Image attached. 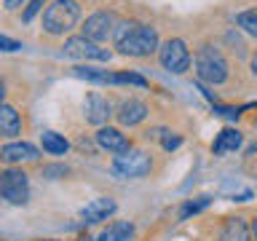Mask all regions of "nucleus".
Wrapping results in <instances>:
<instances>
[{
  "mask_svg": "<svg viewBox=\"0 0 257 241\" xmlns=\"http://www.w3.org/2000/svg\"><path fill=\"white\" fill-rule=\"evenodd\" d=\"M148 115H150L148 104L140 102V99H126V102H120V107H118V112H115V118H118L120 126H140Z\"/></svg>",
  "mask_w": 257,
  "mask_h": 241,
  "instance_id": "13",
  "label": "nucleus"
},
{
  "mask_svg": "<svg viewBox=\"0 0 257 241\" xmlns=\"http://www.w3.org/2000/svg\"><path fill=\"white\" fill-rule=\"evenodd\" d=\"M27 0H3V6H6V11H16L19 6H24Z\"/></svg>",
  "mask_w": 257,
  "mask_h": 241,
  "instance_id": "28",
  "label": "nucleus"
},
{
  "mask_svg": "<svg viewBox=\"0 0 257 241\" xmlns=\"http://www.w3.org/2000/svg\"><path fill=\"white\" fill-rule=\"evenodd\" d=\"M80 19V3L78 0H54L43 11V30L48 35H67L75 30Z\"/></svg>",
  "mask_w": 257,
  "mask_h": 241,
  "instance_id": "2",
  "label": "nucleus"
},
{
  "mask_svg": "<svg viewBox=\"0 0 257 241\" xmlns=\"http://www.w3.org/2000/svg\"><path fill=\"white\" fill-rule=\"evenodd\" d=\"M158 62L164 70L174 72V75H182V72L190 70L193 56H190V48L182 38H169L166 43L158 46Z\"/></svg>",
  "mask_w": 257,
  "mask_h": 241,
  "instance_id": "5",
  "label": "nucleus"
},
{
  "mask_svg": "<svg viewBox=\"0 0 257 241\" xmlns=\"http://www.w3.org/2000/svg\"><path fill=\"white\" fill-rule=\"evenodd\" d=\"M62 54L70 56V59H80V62H110V51L102 48L99 43H91L88 38L83 35H72L64 40L62 46Z\"/></svg>",
  "mask_w": 257,
  "mask_h": 241,
  "instance_id": "7",
  "label": "nucleus"
},
{
  "mask_svg": "<svg viewBox=\"0 0 257 241\" xmlns=\"http://www.w3.org/2000/svg\"><path fill=\"white\" fill-rule=\"evenodd\" d=\"M110 86H137V88H148V78H142L140 72H110Z\"/></svg>",
  "mask_w": 257,
  "mask_h": 241,
  "instance_id": "20",
  "label": "nucleus"
},
{
  "mask_svg": "<svg viewBox=\"0 0 257 241\" xmlns=\"http://www.w3.org/2000/svg\"><path fill=\"white\" fill-rule=\"evenodd\" d=\"M118 27V16L112 11H94L83 22V38H88L91 43H104L107 38H112V32Z\"/></svg>",
  "mask_w": 257,
  "mask_h": 241,
  "instance_id": "8",
  "label": "nucleus"
},
{
  "mask_svg": "<svg viewBox=\"0 0 257 241\" xmlns=\"http://www.w3.org/2000/svg\"><path fill=\"white\" fill-rule=\"evenodd\" d=\"M153 169V158L148 150H128L123 156H115L112 161V174L120 177V180H140V177H148Z\"/></svg>",
  "mask_w": 257,
  "mask_h": 241,
  "instance_id": "6",
  "label": "nucleus"
},
{
  "mask_svg": "<svg viewBox=\"0 0 257 241\" xmlns=\"http://www.w3.org/2000/svg\"><path fill=\"white\" fill-rule=\"evenodd\" d=\"M19 134H22V115L11 107V104H3V107H0V137L16 140Z\"/></svg>",
  "mask_w": 257,
  "mask_h": 241,
  "instance_id": "15",
  "label": "nucleus"
},
{
  "mask_svg": "<svg viewBox=\"0 0 257 241\" xmlns=\"http://www.w3.org/2000/svg\"><path fill=\"white\" fill-rule=\"evenodd\" d=\"M182 145V137L180 134H172V132H166V134H161V148H164L166 153H172L177 150Z\"/></svg>",
  "mask_w": 257,
  "mask_h": 241,
  "instance_id": "23",
  "label": "nucleus"
},
{
  "mask_svg": "<svg viewBox=\"0 0 257 241\" xmlns=\"http://www.w3.org/2000/svg\"><path fill=\"white\" fill-rule=\"evenodd\" d=\"M19 48H22L19 40H14L8 35H0V51H3V54H14V51H19Z\"/></svg>",
  "mask_w": 257,
  "mask_h": 241,
  "instance_id": "26",
  "label": "nucleus"
},
{
  "mask_svg": "<svg viewBox=\"0 0 257 241\" xmlns=\"http://www.w3.org/2000/svg\"><path fill=\"white\" fill-rule=\"evenodd\" d=\"M43 174L51 177V180H56V177H64V174H67V166H46Z\"/></svg>",
  "mask_w": 257,
  "mask_h": 241,
  "instance_id": "27",
  "label": "nucleus"
},
{
  "mask_svg": "<svg viewBox=\"0 0 257 241\" xmlns=\"http://www.w3.org/2000/svg\"><path fill=\"white\" fill-rule=\"evenodd\" d=\"M96 140V148L112 153V156H123V153L132 150V142H128V137L120 132V129H112V126H99L94 134Z\"/></svg>",
  "mask_w": 257,
  "mask_h": 241,
  "instance_id": "10",
  "label": "nucleus"
},
{
  "mask_svg": "<svg viewBox=\"0 0 257 241\" xmlns=\"http://www.w3.org/2000/svg\"><path fill=\"white\" fill-rule=\"evenodd\" d=\"M241 145H244V134L238 129H222L212 142V153L214 156H228V153H236Z\"/></svg>",
  "mask_w": 257,
  "mask_h": 241,
  "instance_id": "14",
  "label": "nucleus"
},
{
  "mask_svg": "<svg viewBox=\"0 0 257 241\" xmlns=\"http://www.w3.org/2000/svg\"><path fill=\"white\" fill-rule=\"evenodd\" d=\"M46 241H56V238H46Z\"/></svg>",
  "mask_w": 257,
  "mask_h": 241,
  "instance_id": "34",
  "label": "nucleus"
},
{
  "mask_svg": "<svg viewBox=\"0 0 257 241\" xmlns=\"http://www.w3.org/2000/svg\"><path fill=\"white\" fill-rule=\"evenodd\" d=\"M83 115H86V120L91 126H104V124H107V118L112 115V107H110L107 96H102L99 91L86 94V99H83Z\"/></svg>",
  "mask_w": 257,
  "mask_h": 241,
  "instance_id": "11",
  "label": "nucleus"
},
{
  "mask_svg": "<svg viewBox=\"0 0 257 241\" xmlns=\"http://www.w3.org/2000/svg\"><path fill=\"white\" fill-rule=\"evenodd\" d=\"M252 236H254V241H257V217L252 220Z\"/></svg>",
  "mask_w": 257,
  "mask_h": 241,
  "instance_id": "32",
  "label": "nucleus"
},
{
  "mask_svg": "<svg viewBox=\"0 0 257 241\" xmlns=\"http://www.w3.org/2000/svg\"><path fill=\"white\" fill-rule=\"evenodd\" d=\"M40 145L48 156H64L70 150V142L64 140V134H56V132H43L40 134Z\"/></svg>",
  "mask_w": 257,
  "mask_h": 241,
  "instance_id": "18",
  "label": "nucleus"
},
{
  "mask_svg": "<svg viewBox=\"0 0 257 241\" xmlns=\"http://www.w3.org/2000/svg\"><path fill=\"white\" fill-rule=\"evenodd\" d=\"M75 241H94V238H91V236H78Z\"/></svg>",
  "mask_w": 257,
  "mask_h": 241,
  "instance_id": "33",
  "label": "nucleus"
},
{
  "mask_svg": "<svg viewBox=\"0 0 257 241\" xmlns=\"http://www.w3.org/2000/svg\"><path fill=\"white\" fill-rule=\"evenodd\" d=\"M43 6H46V0H30V6L24 8L22 19H24V22H32V19H35V16H38L40 11H43Z\"/></svg>",
  "mask_w": 257,
  "mask_h": 241,
  "instance_id": "24",
  "label": "nucleus"
},
{
  "mask_svg": "<svg viewBox=\"0 0 257 241\" xmlns=\"http://www.w3.org/2000/svg\"><path fill=\"white\" fill-rule=\"evenodd\" d=\"M254 174H257V166H254Z\"/></svg>",
  "mask_w": 257,
  "mask_h": 241,
  "instance_id": "35",
  "label": "nucleus"
},
{
  "mask_svg": "<svg viewBox=\"0 0 257 241\" xmlns=\"http://www.w3.org/2000/svg\"><path fill=\"white\" fill-rule=\"evenodd\" d=\"M72 75L83 78V80H88V83L110 86V70H96V67H88V64H78V67H72Z\"/></svg>",
  "mask_w": 257,
  "mask_h": 241,
  "instance_id": "19",
  "label": "nucleus"
},
{
  "mask_svg": "<svg viewBox=\"0 0 257 241\" xmlns=\"http://www.w3.org/2000/svg\"><path fill=\"white\" fill-rule=\"evenodd\" d=\"M196 75L201 83H212V86H220L228 80V62L220 48L214 46H201L196 51Z\"/></svg>",
  "mask_w": 257,
  "mask_h": 241,
  "instance_id": "3",
  "label": "nucleus"
},
{
  "mask_svg": "<svg viewBox=\"0 0 257 241\" xmlns=\"http://www.w3.org/2000/svg\"><path fill=\"white\" fill-rule=\"evenodd\" d=\"M3 104H6V88L0 86V107H3Z\"/></svg>",
  "mask_w": 257,
  "mask_h": 241,
  "instance_id": "30",
  "label": "nucleus"
},
{
  "mask_svg": "<svg viewBox=\"0 0 257 241\" xmlns=\"http://www.w3.org/2000/svg\"><path fill=\"white\" fill-rule=\"evenodd\" d=\"M115 201L107 198V196H99V198H91L88 204L80 209V217H83V222H102L107 220V217L115 214Z\"/></svg>",
  "mask_w": 257,
  "mask_h": 241,
  "instance_id": "12",
  "label": "nucleus"
},
{
  "mask_svg": "<svg viewBox=\"0 0 257 241\" xmlns=\"http://www.w3.org/2000/svg\"><path fill=\"white\" fill-rule=\"evenodd\" d=\"M40 158V150L35 148V145H30V142H19V140H14V142H8L0 148V161L8 166H22V164H32V161H38Z\"/></svg>",
  "mask_w": 257,
  "mask_h": 241,
  "instance_id": "9",
  "label": "nucleus"
},
{
  "mask_svg": "<svg viewBox=\"0 0 257 241\" xmlns=\"http://www.w3.org/2000/svg\"><path fill=\"white\" fill-rule=\"evenodd\" d=\"M112 43H115L118 54L123 56H150L153 51H158L161 40H158V30L150 24H140V22H118L115 32H112Z\"/></svg>",
  "mask_w": 257,
  "mask_h": 241,
  "instance_id": "1",
  "label": "nucleus"
},
{
  "mask_svg": "<svg viewBox=\"0 0 257 241\" xmlns=\"http://www.w3.org/2000/svg\"><path fill=\"white\" fill-rule=\"evenodd\" d=\"M132 236H134V225L128 220H115V222H110L94 241H128Z\"/></svg>",
  "mask_w": 257,
  "mask_h": 241,
  "instance_id": "17",
  "label": "nucleus"
},
{
  "mask_svg": "<svg viewBox=\"0 0 257 241\" xmlns=\"http://www.w3.org/2000/svg\"><path fill=\"white\" fill-rule=\"evenodd\" d=\"M220 241H249V225L244 217H228L220 230Z\"/></svg>",
  "mask_w": 257,
  "mask_h": 241,
  "instance_id": "16",
  "label": "nucleus"
},
{
  "mask_svg": "<svg viewBox=\"0 0 257 241\" xmlns=\"http://www.w3.org/2000/svg\"><path fill=\"white\" fill-rule=\"evenodd\" d=\"M236 24H238V27L246 32V35L257 38V8H249V11H241V14L236 16Z\"/></svg>",
  "mask_w": 257,
  "mask_h": 241,
  "instance_id": "21",
  "label": "nucleus"
},
{
  "mask_svg": "<svg viewBox=\"0 0 257 241\" xmlns=\"http://www.w3.org/2000/svg\"><path fill=\"white\" fill-rule=\"evenodd\" d=\"M241 110H244V107H222V104H214L217 115H222V118H228V120H238Z\"/></svg>",
  "mask_w": 257,
  "mask_h": 241,
  "instance_id": "25",
  "label": "nucleus"
},
{
  "mask_svg": "<svg viewBox=\"0 0 257 241\" xmlns=\"http://www.w3.org/2000/svg\"><path fill=\"white\" fill-rule=\"evenodd\" d=\"M244 156H246V158H252V156H257V140H254V142H252V145H249V148L244 150Z\"/></svg>",
  "mask_w": 257,
  "mask_h": 241,
  "instance_id": "29",
  "label": "nucleus"
},
{
  "mask_svg": "<svg viewBox=\"0 0 257 241\" xmlns=\"http://www.w3.org/2000/svg\"><path fill=\"white\" fill-rule=\"evenodd\" d=\"M252 72L257 75V51H254V56H252Z\"/></svg>",
  "mask_w": 257,
  "mask_h": 241,
  "instance_id": "31",
  "label": "nucleus"
},
{
  "mask_svg": "<svg viewBox=\"0 0 257 241\" xmlns=\"http://www.w3.org/2000/svg\"><path fill=\"white\" fill-rule=\"evenodd\" d=\"M209 204H212V198H209V196H201V198H196V201H185L182 209H180V220H188L190 214L204 212V209H206Z\"/></svg>",
  "mask_w": 257,
  "mask_h": 241,
  "instance_id": "22",
  "label": "nucleus"
},
{
  "mask_svg": "<svg viewBox=\"0 0 257 241\" xmlns=\"http://www.w3.org/2000/svg\"><path fill=\"white\" fill-rule=\"evenodd\" d=\"M0 196L14 206L30 201V177L22 166H8L0 172Z\"/></svg>",
  "mask_w": 257,
  "mask_h": 241,
  "instance_id": "4",
  "label": "nucleus"
}]
</instances>
